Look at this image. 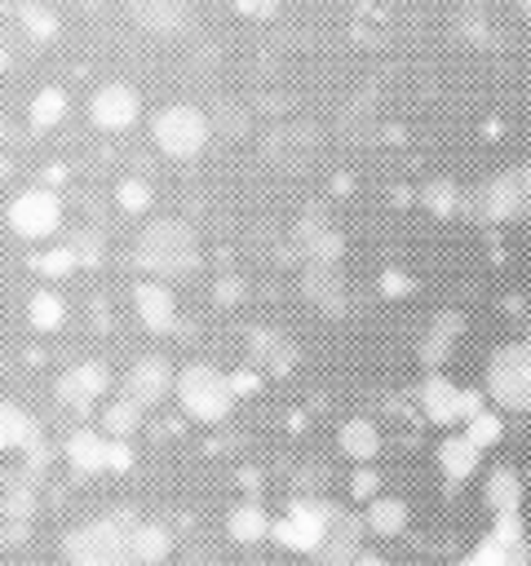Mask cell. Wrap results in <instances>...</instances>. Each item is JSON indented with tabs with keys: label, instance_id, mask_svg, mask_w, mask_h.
Wrapping results in <instances>:
<instances>
[{
	"label": "cell",
	"instance_id": "6da1fadb",
	"mask_svg": "<svg viewBox=\"0 0 531 566\" xmlns=\"http://www.w3.org/2000/svg\"><path fill=\"white\" fill-rule=\"evenodd\" d=\"M133 265L159 283L186 279L199 265V234L181 217H155V221H146V230L133 243Z\"/></svg>",
	"mask_w": 531,
	"mask_h": 566
},
{
	"label": "cell",
	"instance_id": "7a4b0ae2",
	"mask_svg": "<svg viewBox=\"0 0 531 566\" xmlns=\"http://www.w3.org/2000/svg\"><path fill=\"white\" fill-rule=\"evenodd\" d=\"M133 513L128 509H111L106 517L80 522L75 531H66L62 553L66 566H137L133 548H128V531H133Z\"/></svg>",
	"mask_w": 531,
	"mask_h": 566
},
{
	"label": "cell",
	"instance_id": "3957f363",
	"mask_svg": "<svg viewBox=\"0 0 531 566\" xmlns=\"http://www.w3.org/2000/svg\"><path fill=\"white\" fill-rule=\"evenodd\" d=\"M173 394H177V407L186 411V420L195 424H221L230 411H235V385L221 367L212 363H190L173 376Z\"/></svg>",
	"mask_w": 531,
	"mask_h": 566
},
{
	"label": "cell",
	"instance_id": "277c9868",
	"mask_svg": "<svg viewBox=\"0 0 531 566\" xmlns=\"http://www.w3.org/2000/svg\"><path fill=\"white\" fill-rule=\"evenodd\" d=\"M150 137H155V146H159L168 159H195V155L208 146L212 128H208V115H204L199 106L173 102V106H164V111L150 119Z\"/></svg>",
	"mask_w": 531,
	"mask_h": 566
},
{
	"label": "cell",
	"instance_id": "5b68a950",
	"mask_svg": "<svg viewBox=\"0 0 531 566\" xmlns=\"http://www.w3.org/2000/svg\"><path fill=\"white\" fill-rule=\"evenodd\" d=\"M487 394L504 411H531V349L500 345L487 358Z\"/></svg>",
	"mask_w": 531,
	"mask_h": 566
},
{
	"label": "cell",
	"instance_id": "8992f818",
	"mask_svg": "<svg viewBox=\"0 0 531 566\" xmlns=\"http://www.w3.org/2000/svg\"><path fill=\"white\" fill-rule=\"evenodd\" d=\"M4 221H9V230H13L18 239H27V243L53 239V234L62 230V199H58V190H49V186H27V190H18V195L9 199Z\"/></svg>",
	"mask_w": 531,
	"mask_h": 566
},
{
	"label": "cell",
	"instance_id": "52a82bcc",
	"mask_svg": "<svg viewBox=\"0 0 531 566\" xmlns=\"http://www.w3.org/2000/svg\"><path fill=\"white\" fill-rule=\"evenodd\" d=\"M327 517H332V504H327V500L296 495V500L283 509V517L270 522V539H274L279 548H288V553H310V557H314V548H319V539H323V531H327Z\"/></svg>",
	"mask_w": 531,
	"mask_h": 566
},
{
	"label": "cell",
	"instance_id": "ba28073f",
	"mask_svg": "<svg viewBox=\"0 0 531 566\" xmlns=\"http://www.w3.org/2000/svg\"><path fill=\"white\" fill-rule=\"evenodd\" d=\"M173 363L168 358H159V354H146V358H137L128 371H124V380H119V398H128L137 411H150V407H159L168 394H173Z\"/></svg>",
	"mask_w": 531,
	"mask_h": 566
},
{
	"label": "cell",
	"instance_id": "9c48e42d",
	"mask_svg": "<svg viewBox=\"0 0 531 566\" xmlns=\"http://www.w3.org/2000/svg\"><path fill=\"white\" fill-rule=\"evenodd\" d=\"M478 212L491 217V221H509V217H522L531 212V164L527 168H513L496 181H487L478 195H473Z\"/></svg>",
	"mask_w": 531,
	"mask_h": 566
},
{
	"label": "cell",
	"instance_id": "30bf717a",
	"mask_svg": "<svg viewBox=\"0 0 531 566\" xmlns=\"http://www.w3.org/2000/svg\"><path fill=\"white\" fill-rule=\"evenodd\" d=\"M137 115H142V97H137V88L124 84V80H106V84L88 97V119H93V128H102V133H128V128L137 124Z\"/></svg>",
	"mask_w": 531,
	"mask_h": 566
},
{
	"label": "cell",
	"instance_id": "8fae6325",
	"mask_svg": "<svg viewBox=\"0 0 531 566\" xmlns=\"http://www.w3.org/2000/svg\"><path fill=\"white\" fill-rule=\"evenodd\" d=\"M106 389H111L106 363H75V367H66V371L58 376L53 398H58L66 411H75V416H88V411L102 402Z\"/></svg>",
	"mask_w": 531,
	"mask_h": 566
},
{
	"label": "cell",
	"instance_id": "7c38bea8",
	"mask_svg": "<svg viewBox=\"0 0 531 566\" xmlns=\"http://www.w3.org/2000/svg\"><path fill=\"white\" fill-rule=\"evenodd\" d=\"M363 535H367L363 517L350 513V509H341V504H332L327 531H323V539H319V548H314L319 566H350V562L363 553Z\"/></svg>",
	"mask_w": 531,
	"mask_h": 566
},
{
	"label": "cell",
	"instance_id": "4fadbf2b",
	"mask_svg": "<svg viewBox=\"0 0 531 566\" xmlns=\"http://www.w3.org/2000/svg\"><path fill=\"white\" fill-rule=\"evenodd\" d=\"M124 9L146 35H159V40H173L195 22V0H124Z\"/></svg>",
	"mask_w": 531,
	"mask_h": 566
},
{
	"label": "cell",
	"instance_id": "5bb4252c",
	"mask_svg": "<svg viewBox=\"0 0 531 566\" xmlns=\"http://www.w3.org/2000/svg\"><path fill=\"white\" fill-rule=\"evenodd\" d=\"M301 292H305V301H310L319 314L341 318V314L350 310V301H345V279H341V265H336V261H305V265H301Z\"/></svg>",
	"mask_w": 531,
	"mask_h": 566
},
{
	"label": "cell",
	"instance_id": "9a60e30c",
	"mask_svg": "<svg viewBox=\"0 0 531 566\" xmlns=\"http://www.w3.org/2000/svg\"><path fill=\"white\" fill-rule=\"evenodd\" d=\"M261 150H266V159H270L274 168L296 172V168H305V164L314 159V150H319V133H314L310 124L292 119V124H279V128L266 137Z\"/></svg>",
	"mask_w": 531,
	"mask_h": 566
},
{
	"label": "cell",
	"instance_id": "2e32d148",
	"mask_svg": "<svg viewBox=\"0 0 531 566\" xmlns=\"http://www.w3.org/2000/svg\"><path fill=\"white\" fill-rule=\"evenodd\" d=\"M133 310H137L146 332H173L177 327V301H173L168 283H159V279H142L133 287Z\"/></svg>",
	"mask_w": 531,
	"mask_h": 566
},
{
	"label": "cell",
	"instance_id": "e0dca14e",
	"mask_svg": "<svg viewBox=\"0 0 531 566\" xmlns=\"http://www.w3.org/2000/svg\"><path fill=\"white\" fill-rule=\"evenodd\" d=\"M106 447H111V438H102L93 424H80L66 433L62 455L80 478H93V473H106Z\"/></svg>",
	"mask_w": 531,
	"mask_h": 566
},
{
	"label": "cell",
	"instance_id": "ac0fdd59",
	"mask_svg": "<svg viewBox=\"0 0 531 566\" xmlns=\"http://www.w3.org/2000/svg\"><path fill=\"white\" fill-rule=\"evenodd\" d=\"M296 252H301V261H336L341 256V234L327 226V217L305 212L296 221Z\"/></svg>",
	"mask_w": 531,
	"mask_h": 566
},
{
	"label": "cell",
	"instance_id": "d6986e66",
	"mask_svg": "<svg viewBox=\"0 0 531 566\" xmlns=\"http://www.w3.org/2000/svg\"><path fill=\"white\" fill-rule=\"evenodd\" d=\"M416 398L425 407V420H434V424H456L460 420V385L447 380L442 371H429Z\"/></svg>",
	"mask_w": 531,
	"mask_h": 566
},
{
	"label": "cell",
	"instance_id": "ffe728a7",
	"mask_svg": "<svg viewBox=\"0 0 531 566\" xmlns=\"http://www.w3.org/2000/svg\"><path fill=\"white\" fill-rule=\"evenodd\" d=\"M248 354H252L257 367H266V371H274V376L292 371V363H296V345H292L288 336H279V332H266V327H257V332L248 336Z\"/></svg>",
	"mask_w": 531,
	"mask_h": 566
},
{
	"label": "cell",
	"instance_id": "44dd1931",
	"mask_svg": "<svg viewBox=\"0 0 531 566\" xmlns=\"http://www.w3.org/2000/svg\"><path fill=\"white\" fill-rule=\"evenodd\" d=\"M478 447L465 438V433H447L442 442H438V469H442V478H447V486H460L473 469H478Z\"/></svg>",
	"mask_w": 531,
	"mask_h": 566
},
{
	"label": "cell",
	"instance_id": "7402d4cb",
	"mask_svg": "<svg viewBox=\"0 0 531 566\" xmlns=\"http://www.w3.org/2000/svg\"><path fill=\"white\" fill-rule=\"evenodd\" d=\"M35 500H40V491H35V473L18 469V473H4V478H0V513H4V517L31 522Z\"/></svg>",
	"mask_w": 531,
	"mask_h": 566
},
{
	"label": "cell",
	"instance_id": "603a6c76",
	"mask_svg": "<svg viewBox=\"0 0 531 566\" xmlns=\"http://www.w3.org/2000/svg\"><path fill=\"white\" fill-rule=\"evenodd\" d=\"M40 433V420L22 407V402H13V398H0V451H27V442Z\"/></svg>",
	"mask_w": 531,
	"mask_h": 566
},
{
	"label": "cell",
	"instance_id": "cb8c5ba5",
	"mask_svg": "<svg viewBox=\"0 0 531 566\" xmlns=\"http://www.w3.org/2000/svg\"><path fill=\"white\" fill-rule=\"evenodd\" d=\"M128 548H133V562H137V566H159V562H168V553H173V535H168V526H159V522H133Z\"/></svg>",
	"mask_w": 531,
	"mask_h": 566
},
{
	"label": "cell",
	"instance_id": "d4e9b609",
	"mask_svg": "<svg viewBox=\"0 0 531 566\" xmlns=\"http://www.w3.org/2000/svg\"><path fill=\"white\" fill-rule=\"evenodd\" d=\"M226 535H230L235 544H261V539L270 535V513H266L257 500H243V504L230 509V517H226Z\"/></svg>",
	"mask_w": 531,
	"mask_h": 566
},
{
	"label": "cell",
	"instance_id": "484cf974",
	"mask_svg": "<svg viewBox=\"0 0 531 566\" xmlns=\"http://www.w3.org/2000/svg\"><path fill=\"white\" fill-rule=\"evenodd\" d=\"M66 93L58 88V84H44L35 97H31V106H27V124H31V133H49V128H58L62 124V115H66Z\"/></svg>",
	"mask_w": 531,
	"mask_h": 566
},
{
	"label": "cell",
	"instance_id": "4316f807",
	"mask_svg": "<svg viewBox=\"0 0 531 566\" xmlns=\"http://www.w3.org/2000/svg\"><path fill=\"white\" fill-rule=\"evenodd\" d=\"M142 416H146V411H137L128 398H111V402L102 407V424H97V433L111 438V442H128V438L142 429Z\"/></svg>",
	"mask_w": 531,
	"mask_h": 566
},
{
	"label": "cell",
	"instance_id": "83f0119b",
	"mask_svg": "<svg viewBox=\"0 0 531 566\" xmlns=\"http://www.w3.org/2000/svg\"><path fill=\"white\" fill-rule=\"evenodd\" d=\"M482 500L491 513H518L522 509V478L513 469H491L487 486H482Z\"/></svg>",
	"mask_w": 531,
	"mask_h": 566
},
{
	"label": "cell",
	"instance_id": "f1b7e54d",
	"mask_svg": "<svg viewBox=\"0 0 531 566\" xmlns=\"http://www.w3.org/2000/svg\"><path fill=\"white\" fill-rule=\"evenodd\" d=\"M363 526H367L372 535H385V539H394V535L407 526V504H403V500H394V495H376V500H367Z\"/></svg>",
	"mask_w": 531,
	"mask_h": 566
},
{
	"label": "cell",
	"instance_id": "f546056e",
	"mask_svg": "<svg viewBox=\"0 0 531 566\" xmlns=\"http://www.w3.org/2000/svg\"><path fill=\"white\" fill-rule=\"evenodd\" d=\"M27 323H31L35 332H58V327L66 323V301H62L53 287L31 292V296H27Z\"/></svg>",
	"mask_w": 531,
	"mask_h": 566
},
{
	"label": "cell",
	"instance_id": "4dcf8cb0",
	"mask_svg": "<svg viewBox=\"0 0 531 566\" xmlns=\"http://www.w3.org/2000/svg\"><path fill=\"white\" fill-rule=\"evenodd\" d=\"M465 327V318L460 314H438L434 318V327H429V336L420 340V358L429 363V367H438L442 358H447V349H451V340H456V332Z\"/></svg>",
	"mask_w": 531,
	"mask_h": 566
},
{
	"label": "cell",
	"instance_id": "1f68e13d",
	"mask_svg": "<svg viewBox=\"0 0 531 566\" xmlns=\"http://www.w3.org/2000/svg\"><path fill=\"white\" fill-rule=\"evenodd\" d=\"M336 438H341V451H345L350 460H372V455L381 451V433H376L372 420H345Z\"/></svg>",
	"mask_w": 531,
	"mask_h": 566
},
{
	"label": "cell",
	"instance_id": "d6a6232c",
	"mask_svg": "<svg viewBox=\"0 0 531 566\" xmlns=\"http://www.w3.org/2000/svg\"><path fill=\"white\" fill-rule=\"evenodd\" d=\"M40 279H66V274H75L80 265H75V252L66 248V243H58V248H44V252H35L31 261H27Z\"/></svg>",
	"mask_w": 531,
	"mask_h": 566
},
{
	"label": "cell",
	"instance_id": "836d02e7",
	"mask_svg": "<svg viewBox=\"0 0 531 566\" xmlns=\"http://www.w3.org/2000/svg\"><path fill=\"white\" fill-rule=\"evenodd\" d=\"M18 22H22V31H27L31 40H53V35H58V13H53L49 4H40V0H27V4L18 9Z\"/></svg>",
	"mask_w": 531,
	"mask_h": 566
},
{
	"label": "cell",
	"instance_id": "e575fe53",
	"mask_svg": "<svg viewBox=\"0 0 531 566\" xmlns=\"http://www.w3.org/2000/svg\"><path fill=\"white\" fill-rule=\"evenodd\" d=\"M150 181H142V177H128V181H119V190H115V203L124 208V212H146L150 208Z\"/></svg>",
	"mask_w": 531,
	"mask_h": 566
},
{
	"label": "cell",
	"instance_id": "d590c367",
	"mask_svg": "<svg viewBox=\"0 0 531 566\" xmlns=\"http://www.w3.org/2000/svg\"><path fill=\"white\" fill-rule=\"evenodd\" d=\"M66 248L75 252V265H97V261H102V234H97L93 226H80Z\"/></svg>",
	"mask_w": 531,
	"mask_h": 566
},
{
	"label": "cell",
	"instance_id": "8d00e7d4",
	"mask_svg": "<svg viewBox=\"0 0 531 566\" xmlns=\"http://www.w3.org/2000/svg\"><path fill=\"white\" fill-rule=\"evenodd\" d=\"M208 128H217V133H226V137H243V133H248V111L221 102V106L208 115Z\"/></svg>",
	"mask_w": 531,
	"mask_h": 566
},
{
	"label": "cell",
	"instance_id": "74e56055",
	"mask_svg": "<svg viewBox=\"0 0 531 566\" xmlns=\"http://www.w3.org/2000/svg\"><path fill=\"white\" fill-rule=\"evenodd\" d=\"M465 424H469V429H465V438H469L478 451H482V447H491V442L500 438V416H491V407H487V411H478V416H473V420H465Z\"/></svg>",
	"mask_w": 531,
	"mask_h": 566
},
{
	"label": "cell",
	"instance_id": "f35d334b",
	"mask_svg": "<svg viewBox=\"0 0 531 566\" xmlns=\"http://www.w3.org/2000/svg\"><path fill=\"white\" fill-rule=\"evenodd\" d=\"M456 566H509V553H504L491 535H482V539H478V548H473V553H465Z\"/></svg>",
	"mask_w": 531,
	"mask_h": 566
},
{
	"label": "cell",
	"instance_id": "ab89813d",
	"mask_svg": "<svg viewBox=\"0 0 531 566\" xmlns=\"http://www.w3.org/2000/svg\"><path fill=\"white\" fill-rule=\"evenodd\" d=\"M350 495H358V500H376V495H381V478H376L372 469H358L354 482H350Z\"/></svg>",
	"mask_w": 531,
	"mask_h": 566
},
{
	"label": "cell",
	"instance_id": "60d3db41",
	"mask_svg": "<svg viewBox=\"0 0 531 566\" xmlns=\"http://www.w3.org/2000/svg\"><path fill=\"white\" fill-rule=\"evenodd\" d=\"M31 535V522H18V517H0V548H13Z\"/></svg>",
	"mask_w": 531,
	"mask_h": 566
},
{
	"label": "cell",
	"instance_id": "b9f144b4",
	"mask_svg": "<svg viewBox=\"0 0 531 566\" xmlns=\"http://www.w3.org/2000/svg\"><path fill=\"white\" fill-rule=\"evenodd\" d=\"M133 469V447L128 442H111L106 447V473H124Z\"/></svg>",
	"mask_w": 531,
	"mask_h": 566
},
{
	"label": "cell",
	"instance_id": "7bdbcfd3",
	"mask_svg": "<svg viewBox=\"0 0 531 566\" xmlns=\"http://www.w3.org/2000/svg\"><path fill=\"white\" fill-rule=\"evenodd\" d=\"M478 411H487L482 389H460V420H473Z\"/></svg>",
	"mask_w": 531,
	"mask_h": 566
},
{
	"label": "cell",
	"instance_id": "ee69618b",
	"mask_svg": "<svg viewBox=\"0 0 531 566\" xmlns=\"http://www.w3.org/2000/svg\"><path fill=\"white\" fill-rule=\"evenodd\" d=\"M212 296H217V305H235V301L243 296V279H221V283L212 287Z\"/></svg>",
	"mask_w": 531,
	"mask_h": 566
},
{
	"label": "cell",
	"instance_id": "f6af8a7d",
	"mask_svg": "<svg viewBox=\"0 0 531 566\" xmlns=\"http://www.w3.org/2000/svg\"><path fill=\"white\" fill-rule=\"evenodd\" d=\"M350 566H385V557H381V553H367V548H363V553H358V557H354Z\"/></svg>",
	"mask_w": 531,
	"mask_h": 566
},
{
	"label": "cell",
	"instance_id": "bcb514c9",
	"mask_svg": "<svg viewBox=\"0 0 531 566\" xmlns=\"http://www.w3.org/2000/svg\"><path fill=\"white\" fill-rule=\"evenodd\" d=\"M527 349H531V332H527Z\"/></svg>",
	"mask_w": 531,
	"mask_h": 566
},
{
	"label": "cell",
	"instance_id": "7dc6e473",
	"mask_svg": "<svg viewBox=\"0 0 531 566\" xmlns=\"http://www.w3.org/2000/svg\"><path fill=\"white\" fill-rule=\"evenodd\" d=\"M0 517H4V513H0Z\"/></svg>",
	"mask_w": 531,
	"mask_h": 566
}]
</instances>
